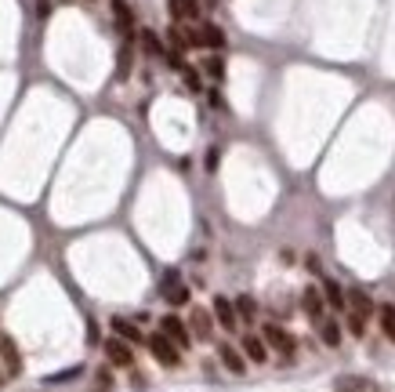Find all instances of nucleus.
I'll list each match as a JSON object with an SVG mask.
<instances>
[{
  "label": "nucleus",
  "instance_id": "f257e3e1",
  "mask_svg": "<svg viewBox=\"0 0 395 392\" xmlns=\"http://www.w3.org/2000/svg\"><path fill=\"white\" fill-rule=\"evenodd\" d=\"M181 40L185 47H210V51H222L225 47V33L210 22H200V26H185L181 29Z\"/></svg>",
  "mask_w": 395,
  "mask_h": 392
},
{
  "label": "nucleus",
  "instance_id": "f03ea898",
  "mask_svg": "<svg viewBox=\"0 0 395 392\" xmlns=\"http://www.w3.org/2000/svg\"><path fill=\"white\" fill-rule=\"evenodd\" d=\"M160 294H164V301H171V306H185V301H189V287L181 284V276L174 273V269H167V273H164Z\"/></svg>",
  "mask_w": 395,
  "mask_h": 392
},
{
  "label": "nucleus",
  "instance_id": "7ed1b4c3",
  "mask_svg": "<svg viewBox=\"0 0 395 392\" xmlns=\"http://www.w3.org/2000/svg\"><path fill=\"white\" fill-rule=\"evenodd\" d=\"M145 342H149V352H153L164 367H178L181 352H178V345H174L167 335H153V338H145Z\"/></svg>",
  "mask_w": 395,
  "mask_h": 392
},
{
  "label": "nucleus",
  "instance_id": "20e7f679",
  "mask_svg": "<svg viewBox=\"0 0 395 392\" xmlns=\"http://www.w3.org/2000/svg\"><path fill=\"white\" fill-rule=\"evenodd\" d=\"M261 342H265V345H272L276 352H283V356H290V352L297 349V342L287 335L283 327H276V323H265V330H261Z\"/></svg>",
  "mask_w": 395,
  "mask_h": 392
},
{
  "label": "nucleus",
  "instance_id": "39448f33",
  "mask_svg": "<svg viewBox=\"0 0 395 392\" xmlns=\"http://www.w3.org/2000/svg\"><path fill=\"white\" fill-rule=\"evenodd\" d=\"M333 392H381V385L362 374H341V378H333Z\"/></svg>",
  "mask_w": 395,
  "mask_h": 392
},
{
  "label": "nucleus",
  "instance_id": "423d86ee",
  "mask_svg": "<svg viewBox=\"0 0 395 392\" xmlns=\"http://www.w3.org/2000/svg\"><path fill=\"white\" fill-rule=\"evenodd\" d=\"M160 335H167L178 349H189V342H193V335H189V327L181 323L178 316H164L160 320Z\"/></svg>",
  "mask_w": 395,
  "mask_h": 392
},
{
  "label": "nucleus",
  "instance_id": "0eeeda50",
  "mask_svg": "<svg viewBox=\"0 0 395 392\" xmlns=\"http://www.w3.org/2000/svg\"><path fill=\"white\" fill-rule=\"evenodd\" d=\"M301 306H305V316H309L312 323L326 320V298H323L316 287H305V294H301Z\"/></svg>",
  "mask_w": 395,
  "mask_h": 392
},
{
  "label": "nucleus",
  "instance_id": "6e6552de",
  "mask_svg": "<svg viewBox=\"0 0 395 392\" xmlns=\"http://www.w3.org/2000/svg\"><path fill=\"white\" fill-rule=\"evenodd\" d=\"M105 356H109V364H116V367H134L131 345H127L124 338H109V342H105Z\"/></svg>",
  "mask_w": 395,
  "mask_h": 392
},
{
  "label": "nucleus",
  "instance_id": "1a4fd4ad",
  "mask_svg": "<svg viewBox=\"0 0 395 392\" xmlns=\"http://www.w3.org/2000/svg\"><path fill=\"white\" fill-rule=\"evenodd\" d=\"M345 306H352V313H355V316H362V320H367V316L374 313V301H370V294L362 291V287H352V291L345 294Z\"/></svg>",
  "mask_w": 395,
  "mask_h": 392
},
{
  "label": "nucleus",
  "instance_id": "9d476101",
  "mask_svg": "<svg viewBox=\"0 0 395 392\" xmlns=\"http://www.w3.org/2000/svg\"><path fill=\"white\" fill-rule=\"evenodd\" d=\"M171 18L174 22H196L200 18V0H171Z\"/></svg>",
  "mask_w": 395,
  "mask_h": 392
},
{
  "label": "nucleus",
  "instance_id": "9b49d317",
  "mask_svg": "<svg viewBox=\"0 0 395 392\" xmlns=\"http://www.w3.org/2000/svg\"><path fill=\"white\" fill-rule=\"evenodd\" d=\"M214 316H218V323L225 330H236V306L229 298H214Z\"/></svg>",
  "mask_w": 395,
  "mask_h": 392
},
{
  "label": "nucleus",
  "instance_id": "f8f14e48",
  "mask_svg": "<svg viewBox=\"0 0 395 392\" xmlns=\"http://www.w3.org/2000/svg\"><path fill=\"white\" fill-rule=\"evenodd\" d=\"M218 356H222V364H225L232 374H243V371H247V359H243L232 345H218Z\"/></svg>",
  "mask_w": 395,
  "mask_h": 392
},
{
  "label": "nucleus",
  "instance_id": "ddd939ff",
  "mask_svg": "<svg viewBox=\"0 0 395 392\" xmlns=\"http://www.w3.org/2000/svg\"><path fill=\"white\" fill-rule=\"evenodd\" d=\"M113 330H116V338H124V342H145V335H142L131 320H124V316L113 320Z\"/></svg>",
  "mask_w": 395,
  "mask_h": 392
},
{
  "label": "nucleus",
  "instance_id": "4468645a",
  "mask_svg": "<svg viewBox=\"0 0 395 392\" xmlns=\"http://www.w3.org/2000/svg\"><path fill=\"white\" fill-rule=\"evenodd\" d=\"M189 320H193V335L207 342V338H210V330H214V323H210V313H207V309H193Z\"/></svg>",
  "mask_w": 395,
  "mask_h": 392
},
{
  "label": "nucleus",
  "instance_id": "2eb2a0df",
  "mask_svg": "<svg viewBox=\"0 0 395 392\" xmlns=\"http://www.w3.org/2000/svg\"><path fill=\"white\" fill-rule=\"evenodd\" d=\"M316 327H319V335H323V345H330V349L341 345V327H338V320H319Z\"/></svg>",
  "mask_w": 395,
  "mask_h": 392
},
{
  "label": "nucleus",
  "instance_id": "dca6fc26",
  "mask_svg": "<svg viewBox=\"0 0 395 392\" xmlns=\"http://www.w3.org/2000/svg\"><path fill=\"white\" fill-rule=\"evenodd\" d=\"M243 352H247V359H254V364H265V356H268V345H265L261 338L247 335V338H243Z\"/></svg>",
  "mask_w": 395,
  "mask_h": 392
},
{
  "label": "nucleus",
  "instance_id": "f3484780",
  "mask_svg": "<svg viewBox=\"0 0 395 392\" xmlns=\"http://www.w3.org/2000/svg\"><path fill=\"white\" fill-rule=\"evenodd\" d=\"M0 352H4V364H8V374H18L22 371V359H18V349L11 338H0Z\"/></svg>",
  "mask_w": 395,
  "mask_h": 392
},
{
  "label": "nucleus",
  "instance_id": "a211bd4d",
  "mask_svg": "<svg viewBox=\"0 0 395 392\" xmlns=\"http://www.w3.org/2000/svg\"><path fill=\"white\" fill-rule=\"evenodd\" d=\"M323 298H326V306L333 309H345V291L338 280H323Z\"/></svg>",
  "mask_w": 395,
  "mask_h": 392
},
{
  "label": "nucleus",
  "instance_id": "6ab92c4d",
  "mask_svg": "<svg viewBox=\"0 0 395 392\" xmlns=\"http://www.w3.org/2000/svg\"><path fill=\"white\" fill-rule=\"evenodd\" d=\"M377 316H381V330L384 338L395 342V306H377Z\"/></svg>",
  "mask_w": 395,
  "mask_h": 392
},
{
  "label": "nucleus",
  "instance_id": "aec40b11",
  "mask_svg": "<svg viewBox=\"0 0 395 392\" xmlns=\"http://www.w3.org/2000/svg\"><path fill=\"white\" fill-rule=\"evenodd\" d=\"M203 73H207L210 80H222V77H225V62H222V55L203 58Z\"/></svg>",
  "mask_w": 395,
  "mask_h": 392
},
{
  "label": "nucleus",
  "instance_id": "412c9836",
  "mask_svg": "<svg viewBox=\"0 0 395 392\" xmlns=\"http://www.w3.org/2000/svg\"><path fill=\"white\" fill-rule=\"evenodd\" d=\"M236 309H239L243 320H251V316L258 313V306H254V298H251V294H239V298H236Z\"/></svg>",
  "mask_w": 395,
  "mask_h": 392
},
{
  "label": "nucleus",
  "instance_id": "4be33fe9",
  "mask_svg": "<svg viewBox=\"0 0 395 392\" xmlns=\"http://www.w3.org/2000/svg\"><path fill=\"white\" fill-rule=\"evenodd\" d=\"M80 371H84V367H69V371H62V374H51L47 381H51V385H58V381H73V378H80Z\"/></svg>",
  "mask_w": 395,
  "mask_h": 392
},
{
  "label": "nucleus",
  "instance_id": "5701e85b",
  "mask_svg": "<svg viewBox=\"0 0 395 392\" xmlns=\"http://www.w3.org/2000/svg\"><path fill=\"white\" fill-rule=\"evenodd\" d=\"M348 330H352V335H359V338H362V335H367V320L352 313V320H348Z\"/></svg>",
  "mask_w": 395,
  "mask_h": 392
},
{
  "label": "nucleus",
  "instance_id": "b1692460",
  "mask_svg": "<svg viewBox=\"0 0 395 392\" xmlns=\"http://www.w3.org/2000/svg\"><path fill=\"white\" fill-rule=\"evenodd\" d=\"M113 388V378H109V371H98V392H109Z\"/></svg>",
  "mask_w": 395,
  "mask_h": 392
},
{
  "label": "nucleus",
  "instance_id": "393cba45",
  "mask_svg": "<svg viewBox=\"0 0 395 392\" xmlns=\"http://www.w3.org/2000/svg\"><path fill=\"white\" fill-rule=\"evenodd\" d=\"M145 47L153 51V55H160V40H156V33H145Z\"/></svg>",
  "mask_w": 395,
  "mask_h": 392
},
{
  "label": "nucleus",
  "instance_id": "a878e982",
  "mask_svg": "<svg viewBox=\"0 0 395 392\" xmlns=\"http://www.w3.org/2000/svg\"><path fill=\"white\" fill-rule=\"evenodd\" d=\"M181 73H185V84H189L193 91H196V87H200V77H196V69H181Z\"/></svg>",
  "mask_w": 395,
  "mask_h": 392
}]
</instances>
